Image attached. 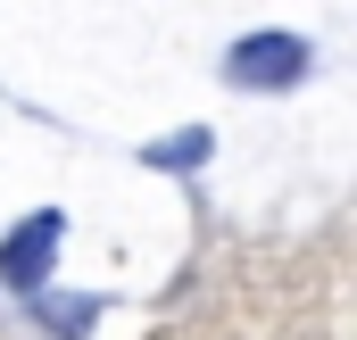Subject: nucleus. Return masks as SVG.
Returning <instances> with one entry per match:
<instances>
[{
    "label": "nucleus",
    "instance_id": "obj_2",
    "mask_svg": "<svg viewBox=\"0 0 357 340\" xmlns=\"http://www.w3.org/2000/svg\"><path fill=\"white\" fill-rule=\"evenodd\" d=\"M50 249H59V216H33V224L0 249V274H8L17 291H33V282H42V265H50Z\"/></svg>",
    "mask_w": 357,
    "mask_h": 340
},
{
    "label": "nucleus",
    "instance_id": "obj_1",
    "mask_svg": "<svg viewBox=\"0 0 357 340\" xmlns=\"http://www.w3.org/2000/svg\"><path fill=\"white\" fill-rule=\"evenodd\" d=\"M233 84H250V91H282V84H299V67H307V42L299 33H250V42H233Z\"/></svg>",
    "mask_w": 357,
    "mask_h": 340
}]
</instances>
